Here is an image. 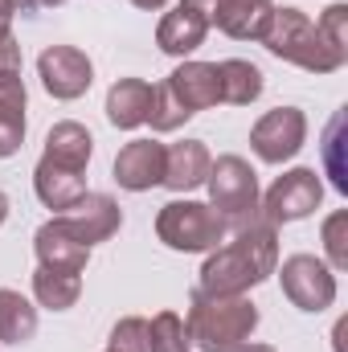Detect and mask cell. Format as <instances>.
Instances as JSON below:
<instances>
[{
  "mask_svg": "<svg viewBox=\"0 0 348 352\" xmlns=\"http://www.w3.org/2000/svg\"><path fill=\"white\" fill-rule=\"evenodd\" d=\"M90 156H94V135L83 123L62 119V123L50 127V135H45V160H54L62 168H74V173H87Z\"/></svg>",
  "mask_w": 348,
  "mask_h": 352,
  "instance_id": "ffe728a7",
  "label": "cell"
},
{
  "mask_svg": "<svg viewBox=\"0 0 348 352\" xmlns=\"http://www.w3.org/2000/svg\"><path fill=\"white\" fill-rule=\"evenodd\" d=\"M37 78H41V87L50 90L54 98L74 102L94 82V62H90L78 45H50L37 58Z\"/></svg>",
  "mask_w": 348,
  "mask_h": 352,
  "instance_id": "9c48e42d",
  "label": "cell"
},
{
  "mask_svg": "<svg viewBox=\"0 0 348 352\" xmlns=\"http://www.w3.org/2000/svg\"><path fill=\"white\" fill-rule=\"evenodd\" d=\"M33 250H37V266H50V270H70V274H83L90 263V246L62 221V217H50L37 238H33Z\"/></svg>",
  "mask_w": 348,
  "mask_h": 352,
  "instance_id": "7c38bea8",
  "label": "cell"
},
{
  "mask_svg": "<svg viewBox=\"0 0 348 352\" xmlns=\"http://www.w3.org/2000/svg\"><path fill=\"white\" fill-rule=\"evenodd\" d=\"M209 16L201 12V8H193V4H176L173 12H164L160 16V25H156V45L164 50V54H173V58H188V54H197L201 45H205V37H209Z\"/></svg>",
  "mask_w": 348,
  "mask_h": 352,
  "instance_id": "9a60e30c",
  "label": "cell"
},
{
  "mask_svg": "<svg viewBox=\"0 0 348 352\" xmlns=\"http://www.w3.org/2000/svg\"><path fill=\"white\" fill-rule=\"evenodd\" d=\"M340 148H345V111H336L332 123H328V131H324V168L332 176V188L348 192V168H345V160H340Z\"/></svg>",
  "mask_w": 348,
  "mask_h": 352,
  "instance_id": "cb8c5ba5",
  "label": "cell"
},
{
  "mask_svg": "<svg viewBox=\"0 0 348 352\" xmlns=\"http://www.w3.org/2000/svg\"><path fill=\"white\" fill-rule=\"evenodd\" d=\"M131 4H135V8H144V12H160L168 0H131Z\"/></svg>",
  "mask_w": 348,
  "mask_h": 352,
  "instance_id": "d6a6232c",
  "label": "cell"
},
{
  "mask_svg": "<svg viewBox=\"0 0 348 352\" xmlns=\"http://www.w3.org/2000/svg\"><path fill=\"white\" fill-rule=\"evenodd\" d=\"M188 119H193V115H188V111H184V107L176 102V98H173V90L164 87V82H160V87L152 90V115H148L152 131L168 135V131H176V127H184Z\"/></svg>",
  "mask_w": 348,
  "mask_h": 352,
  "instance_id": "d4e9b609",
  "label": "cell"
},
{
  "mask_svg": "<svg viewBox=\"0 0 348 352\" xmlns=\"http://www.w3.org/2000/svg\"><path fill=\"white\" fill-rule=\"evenodd\" d=\"M226 234H230V226L221 221V213L209 201L176 197L156 213V238L176 254H209L226 242Z\"/></svg>",
  "mask_w": 348,
  "mask_h": 352,
  "instance_id": "277c9868",
  "label": "cell"
},
{
  "mask_svg": "<svg viewBox=\"0 0 348 352\" xmlns=\"http://www.w3.org/2000/svg\"><path fill=\"white\" fill-rule=\"evenodd\" d=\"M33 188H37V197H41L45 209L66 213V209H74L87 197V176L74 173V168H62V164H54V160L41 156L37 168H33Z\"/></svg>",
  "mask_w": 348,
  "mask_h": 352,
  "instance_id": "e0dca14e",
  "label": "cell"
},
{
  "mask_svg": "<svg viewBox=\"0 0 348 352\" xmlns=\"http://www.w3.org/2000/svg\"><path fill=\"white\" fill-rule=\"evenodd\" d=\"M115 184L127 192H148L164 180V144L160 140H131L115 156Z\"/></svg>",
  "mask_w": 348,
  "mask_h": 352,
  "instance_id": "8fae6325",
  "label": "cell"
},
{
  "mask_svg": "<svg viewBox=\"0 0 348 352\" xmlns=\"http://www.w3.org/2000/svg\"><path fill=\"white\" fill-rule=\"evenodd\" d=\"M83 295V274H70V270H50V266H37L33 270V299L37 307L45 311H70Z\"/></svg>",
  "mask_w": 348,
  "mask_h": 352,
  "instance_id": "44dd1931",
  "label": "cell"
},
{
  "mask_svg": "<svg viewBox=\"0 0 348 352\" xmlns=\"http://www.w3.org/2000/svg\"><path fill=\"white\" fill-rule=\"evenodd\" d=\"M12 0H0V33H12Z\"/></svg>",
  "mask_w": 348,
  "mask_h": 352,
  "instance_id": "1f68e13d",
  "label": "cell"
},
{
  "mask_svg": "<svg viewBox=\"0 0 348 352\" xmlns=\"http://www.w3.org/2000/svg\"><path fill=\"white\" fill-rule=\"evenodd\" d=\"M0 74H21V45L12 33H0Z\"/></svg>",
  "mask_w": 348,
  "mask_h": 352,
  "instance_id": "f546056e",
  "label": "cell"
},
{
  "mask_svg": "<svg viewBox=\"0 0 348 352\" xmlns=\"http://www.w3.org/2000/svg\"><path fill=\"white\" fill-rule=\"evenodd\" d=\"M58 4H66V0H12V8H21V12H33V8H58Z\"/></svg>",
  "mask_w": 348,
  "mask_h": 352,
  "instance_id": "4dcf8cb0",
  "label": "cell"
},
{
  "mask_svg": "<svg viewBox=\"0 0 348 352\" xmlns=\"http://www.w3.org/2000/svg\"><path fill=\"white\" fill-rule=\"evenodd\" d=\"M152 90L156 87L144 82V78H119L107 90V119H111V127H119V131L144 127L148 115H152Z\"/></svg>",
  "mask_w": 348,
  "mask_h": 352,
  "instance_id": "ac0fdd59",
  "label": "cell"
},
{
  "mask_svg": "<svg viewBox=\"0 0 348 352\" xmlns=\"http://www.w3.org/2000/svg\"><path fill=\"white\" fill-rule=\"evenodd\" d=\"M107 352H111V349H107Z\"/></svg>",
  "mask_w": 348,
  "mask_h": 352,
  "instance_id": "d590c367",
  "label": "cell"
},
{
  "mask_svg": "<svg viewBox=\"0 0 348 352\" xmlns=\"http://www.w3.org/2000/svg\"><path fill=\"white\" fill-rule=\"evenodd\" d=\"M37 336V307L12 291L0 287V344H29Z\"/></svg>",
  "mask_w": 348,
  "mask_h": 352,
  "instance_id": "7402d4cb",
  "label": "cell"
},
{
  "mask_svg": "<svg viewBox=\"0 0 348 352\" xmlns=\"http://www.w3.org/2000/svg\"><path fill=\"white\" fill-rule=\"evenodd\" d=\"M209 164H213V156H209V148H205L201 140L164 144V180H160V184L173 188V192H188V188L205 184Z\"/></svg>",
  "mask_w": 348,
  "mask_h": 352,
  "instance_id": "2e32d148",
  "label": "cell"
},
{
  "mask_svg": "<svg viewBox=\"0 0 348 352\" xmlns=\"http://www.w3.org/2000/svg\"><path fill=\"white\" fill-rule=\"evenodd\" d=\"M307 144V115L299 107H274L250 127V148L262 164H283Z\"/></svg>",
  "mask_w": 348,
  "mask_h": 352,
  "instance_id": "ba28073f",
  "label": "cell"
},
{
  "mask_svg": "<svg viewBox=\"0 0 348 352\" xmlns=\"http://www.w3.org/2000/svg\"><path fill=\"white\" fill-rule=\"evenodd\" d=\"M324 254L332 270H348V209L324 217Z\"/></svg>",
  "mask_w": 348,
  "mask_h": 352,
  "instance_id": "83f0119b",
  "label": "cell"
},
{
  "mask_svg": "<svg viewBox=\"0 0 348 352\" xmlns=\"http://www.w3.org/2000/svg\"><path fill=\"white\" fill-rule=\"evenodd\" d=\"M152 328V352H188V332L176 311H160L148 320Z\"/></svg>",
  "mask_w": 348,
  "mask_h": 352,
  "instance_id": "484cf974",
  "label": "cell"
},
{
  "mask_svg": "<svg viewBox=\"0 0 348 352\" xmlns=\"http://www.w3.org/2000/svg\"><path fill=\"white\" fill-rule=\"evenodd\" d=\"M4 217H8V197L0 192V226H4Z\"/></svg>",
  "mask_w": 348,
  "mask_h": 352,
  "instance_id": "e575fe53",
  "label": "cell"
},
{
  "mask_svg": "<svg viewBox=\"0 0 348 352\" xmlns=\"http://www.w3.org/2000/svg\"><path fill=\"white\" fill-rule=\"evenodd\" d=\"M164 87L173 90V98L188 111H209L221 102V78H217V62H180L173 74L164 78Z\"/></svg>",
  "mask_w": 348,
  "mask_h": 352,
  "instance_id": "5bb4252c",
  "label": "cell"
},
{
  "mask_svg": "<svg viewBox=\"0 0 348 352\" xmlns=\"http://www.w3.org/2000/svg\"><path fill=\"white\" fill-rule=\"evenodd\" d=\"M316 25H320V33H324L336 50H345L348 54V4H328L324 16H320Z\"/></svg>",
  "mask_w": 348,
  "mask_h": 352,
  "instance_id": "f1b7e54d",
  "label": "cell"
},
{
  "mask_svg": "<svg viewBox=\"0 0 348 352\" xmlns=\"http://www.w3.org/2000/svg\"><path fill=\"white\" fill-rule=\"evenodd\" d=\"M324 201V184H320V173L316 168H291L283 173L266 197L259 201V213L270 221V226H287V221H303L320 209Z\"/></svg>",
  "mask_w": 348,
  "mask_h": 352,
  "instance_id": "8992f818",
  "label": "cell"
},
{
  "mask_svg": "<svg viewBox=\"0 0 348 352\" xmlns=\"http://www.w3.org/2000/svg\"><path fill=\"white\" fill-rule=\"evenodd\" d=\"M274 230L279 226H270L262 213L250 226L234 230V242L209 250L197 291H205V295H246L250 287L266 283L279 270V234Z\"/></svg>",
  "mask_w": 348,
  "mask_h": 352,
  "instance_id": "6da1fadb",
  "label": "cell"
},
{
  "mask_svg": "<svg viewBox=\"0 0 348 352\" xmlns=\"http://www.w3.org/2000/svg\"><path fill=\"white\" fill-rule=\"evenodd\" d=\"M238 352H279V349H270V344H242Z\"/></svg>",
  "mask_w": 348,
  "mask_h": 352,
  "instance_id": "836d02e7",
  "label": "cell"
},
{
  "mask_svg": "<svg viewBox=\"0 0 348 352\" xmlns=\"http://www.w3.org/2000/svg\"><path fill=\"white\" fill-rule=\"evenodd\" d=\"M58 217H62L87 246H98V242L115 238L119 226H123V209H119V201L107 197V192H87L74 209H66V213H58Z\"/></svg>",
  "mask_w": 348,
  "mask_h": 352,
  "instance_id": "4fadbf2b",
  "label": "cell"
},
{
  "mask_svg": "<svg viewBox=\"0 0 348 352\" xmlns=\"http://www.w3.org/2000/svg\"><path fill=\"white\" fill-rule=\"evenodd\" d=\"M279 278H283V295L299 311L320 316L336 303V270L316 254H291L279 270Z\"/></svg>",
  "mask_w": 348,
  "mask_h": 352,
  "instance_id": "52a82bcc",
  "label": "cell"
},
{
  "mask_svg": "<svg viewBox=\"0 0 348 352\" xmlns=\"http://www.w3.org/2000/svg\"><path fill=\"white\" fill-rule=\"evenodd\" d=\"M205 188H209V205L221 213L230 230H242L259 217V173L242 156H217L209 164Z\"/></svg>",
  "mask_w": 348,
  "mask_h": 352,
  "instance_id": "5b68a950",
  "label": "cell"
},
{
  "mask_svg": "<svg viewBox=\"0 0 348 352\" xmlns=\"http://www.w3.org/2000/svg\"><path fill=\"white\" fill-rule=\"evenodd\" d=\"M111 352H152V328L144 316H127L111 328Z\"/></svg>",
  "mask_w": 348,
  "mask_h": 352,
  "instance_id": "4316f807",
  "label": "cell"
},
{
  "mask_svg": "<svg viewBox=\"0 0 348 352\" xmlns=\"http://www.w3.org/2000/svg\"><path fill=\"white\" fill-rule=\"evenodd\" d=\"M217 78H221V102L234 107H250L262 94V70L246 58H226L217 62Z\"/></svg>",
  "mask_w": 348,
  "mask_h": 352,
  "instance_id": "603a6c76",
  "label": "cell"
},
{
  "mask_svg": "<svg viewBox=\"0 0 348 352\" xmlns=\"http://www.w3.org/2000/svg\"><path fill=\"white\" fill-rule=\"evenodd\" d=\"M184 4L201 8L209 25H217L234 41H259L274 8V0H184Z\"/></svg>",
  "mask_w": 348,
  "mask_h": 352,
  "instance_id": "30bf717a",
  "label": "cell"
},
{
  "mask_svg": "<svg viewBox=\"0 0 348 352\" xmlns=\"http://www.w3.org/2000/svg\"><path fill=\"white\" fill-rule=\"evenodd\" d=\"M25 107H29L25 78L0 74V160L17 156L25 144Z\"/></svg>",
  "mask_w": 348,
  "mask_h": 352,
  "instance_id": "d6986e66",
  "label": "cell"
},
{
  "mask_svg": "<svg viewBox=\"0 0 348 352\" xmlns=\"http://www.w3.org/2000/svg\"><path fill=\"white\" fill-rule=\"evenodd\" d=\"M254 328H259V307L246 295H205V291L188 295V316H184L188 349L238 352L242 344H250Z\"/></svg>",
  "mask_w": 348,
  "mask_h": 352,
  "instance_id": "7a4b0ae2",
  "label": "cell"
},
{
  "mask_svg": "<svg viewBox=\"0 0 348 352\" xmlns=\"http://www.w3.org/2000/svg\"><path fill=\"white\" fill-rule=\"evenodd\" d=\"M259 41L274 58H283V62H291V66H299L307 74H336L348 62L345 50H336L320 33V25L303 8H291V4L287 8H270V21H266Z\"/></svg>",
  "mask_w": 348,
  "mask_h": 352,
  "instance_id": "3957f363",
  "label": "cell"
}]
</instances>
